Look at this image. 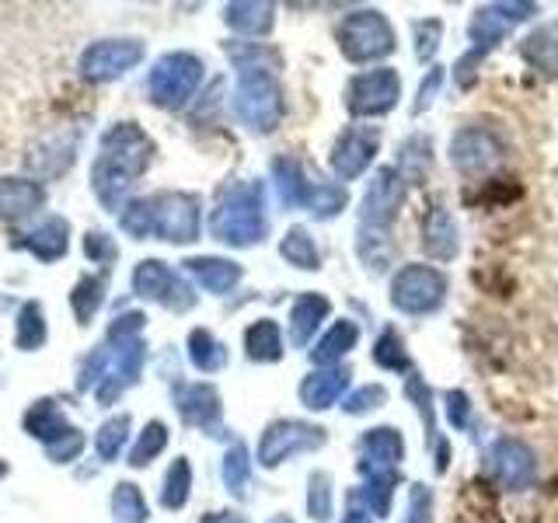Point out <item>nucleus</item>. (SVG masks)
Masks as SVG:
<instances>
[{
    "label": "nucleus",
    "mask_w": 558,
    "mask_h": 523,
    "mask_svg": "<svg viewBox=\"0 0 558 523\" xmlns=\"http://www.w3.org/2000/svg\"><path fill=\"white\" fill-rule=\"evenodd\" d=\"M307 209L314 217H336L339 209H345V188H339V185H331V182H325V185H314L311 188V199H307Z\"/></svg>",
    "instance_id": "nucleus-44"
},
{
    "label": "nucleus",
    "mask_w": 558,
    "mask_h": 523,
    "mask_svg": "<svg viewBox=\"0 0 558 523\" xmlns=\"http://www.w3.org/2000/svg\"><path fill=\"white\" fill-rule=\"evenodd\" d=\"M105 301V279L101 276H84L81 283L70 293V304H74L77 321H92V314L101 307Z\"/></svg>",
    "instance_id": "nucleus-38"
},
{
    "label": "nucleus",
    "mask_w": 558,
    "mask_h": 523,
    "mask_svg": "<svg viewBox=\"0 0 558 523\" xmlns=\"http://www.w3.org/2000/svg\"><path fill=\"white\" fill-rule=\"evenodd\" d=\"M488 478H493L506 492H520V488H531L537 478V458L527 443L520 440H499L488 450Z\"/></svg>",
    "instance_id": "nucleus-11"
},
{
    "label": "nucleus",
    "mask_w": 558,
    "mask_h": 523,
    "mask_svg": "<svg viewBox=\"0 0 558 523\" xmlns=\"http://www.w3.org/2000/svg\"><path fill=\"white\" fill-rule=\"evenodd\" d=\"M189 488H192V467L185 458H179L168 467V478H165V492H161L165 510H182L189 502Z\"/></svg>",
    "instance_id": "nucleus-36"
},
{
    "label": "nucleus",
    "mask_w": 558,
    "mask_h": 523,
    "mask_svg": "<svg viewBox=\"0 0 558 523\" xmlns=\"http://www.w3.org/2000/svg\"><path fill=\"white\" fill-rule=\"evenodd\" d=\"M43 185L28 179H0V220L17 223L43 206Z\"/></svg>",
    "instance_id": "nucleus-20"
},
{
    "label": "nucleus",
    "mask_w": 558,
    "mask_h": 523,
    "mask_svg": "<svg viewBox=\"0 0 558 523\" xmlns=\"http://www.w3.org/2000/svg\"><path fill=\"white\" fill-rule=\"evenodd\" d=\"M179 412L185 423L209 429L220 418V394L209 384H189V388L179 391Z\"/></svg>",
    "instance_id": "nucleus-23"
},
{
    "label": "nucleus",
    "mask_w": 558,
    "mask_h": 523,
    "mask_svg": "<svg viewBox=\"0 0 558 523\" xmlns=\"http://www.w3.org/2000/svg\"><path fill=\"white\" fill-rule=\"evenodd\" d=\"M423 248L436 262H450L461 252V231L458 220L450 217V209L429 206V214L423 217Z\"/></svg>",
    "instance_id": "nucleus-16"
},
{
    "label": "nucleus",
    "mask_w": 558,
    "mask_h": 523,
    "mask_svg": "<svg viewBox=\"0 0 558 523\" xmlns=\"http://www.w3.org/2000/svg\"><path fill=\"white\" fill-rule=\"evenodd\" d=\"M360 475L366 478L360 499L371 506L374 513H388L391 510V492L398 485V471H388V467H360Z\"/></svg>",
    "instance_id": "nucleus-29"
},
{
    "label": "nucleus",
    "mask_w": 558,
    "mask_h": 523,
    "mask_svg": "<svg viewBox=\"0 0 558 523\" xmlns=\"http://www.w3.org/2000/svg\"><path fill=\"white\" fill-rule=\"evenodd\" d=\"M28 252L43 262L60 258L66 252V220L49 217L43 227H35V231L28 234Z\"/></svg>",
    "instance_id": "nucleus-30"
},
{
    "label": "nucleus",
    "mask_w": 558,
    "mask_h": 523,
    "mask_svg": "<svg viewBox=\"0 0 558 523\" xmlns=\"http://www.w3.org/2000/svg\"><path fill=\"white\" fill-rule=\"evenodd\" d=\"M84 252L92 255L95 262H112V255H116V244L105 238L101 231H92L84 238Z\"/></svg>",
    "instance_id": "nucleus-50"
},
{
    "label": "nucleus",
    "mask_w": 558,
    "mask_h": 523,
    "mask_svg": "<svg viewBox=\"0 0 558 523\" xmlns=\"http://www.w3.org/2000/svg\"><path fill=\"white\" fill-rule=\"evenodd\" d=\"M349 377H353V374H349L345 366H322V370H314V374L304 377L301 401L311 412H325L342 398V391L349 388Z\"/></svg>",
    "instance_id": "nucleus-18"
},
{
    "label": "nucleus",
    "mask_w": 558,
    "mask_h": 523,
    "mask_svg": "<svg viewBox=\"0 0 558 523\" xmlns=\"http://www.w3.org/2000/svg\"><path fill=\"white\" fill-rule=\"evenodd\" d=\"M269 523H293V520H290V516H272Z\"/></svg>",
    "instance_id": "nucleus-54"
},
{
    "label": "nucleus",
    "mask_w": 558,
    "mask_h": 523,
    "mask_svg": "<svg viewBox=\"0 0 558 523\" xmlns=\"http://www.w3.org/2000/svg\"><path fill=\"white\" fill-rule=\"evenodd\" d=\"M374 363L384 366V370L409 374V353H405V345H401L395 328H384V336L377 339V345H374Z\"/></svg>",
    "instance_id": "nucleus-39"
},
{
    "label": "nucleus",
    "mask_w": 558,
    "mask_h": 523,
    "mask_svg": "<svg viewBox=\"0 0 558 523\" xmlns=\"http://www.w3.org/2000/svg\"><path fill=\"white\" fill-rule=\"evenodd\" d=\"M4 471H8V467H4V464H0V475H4Z\"/></svg>",
    "instance_id": "nucleus-55"
},
{
    "label": "nucleus",
    "mask_w": 558,
    "mask_h": 523,
    "mask_svg": "<svg viewBox=\"0 0 558 523\" xmlns=\"http://www.w3.org/2000/svg\"><path fill=\"white\" fill-rule=\"evenodd\" d=\"M307 513H311V520H318V523H325L331 516V478L325 475V471H314V475H311Z\"/></svg>",
    "instance_id": "nucleus-45"
},
{
    "label": "nucleus",
    "mask_w": 558,
    "mask_h": 523,
    "mask_svg": "<svg viewBox=\"0 0 558 523\" xmlns=\"http://www.w3.org/2000/svg\"><path fill=\"white\" fill-rule=\"evenodd\" d=\"M150 217H154V234L161 241L189 244L199 238V199L189 192H161L150 199Z\"/></svg>",
    "instance_id": "nucleus-8"
},
{
    "label": "nucleus",
    "mask_w": 558,
    "mask_h": 523,
    "mask_svg": "<svg viewBox=\"0 0 558 523\" xmlns=\"http://www.w3.org/2000/svg\"><path fill=\"white\" fill-rule=\"evenodd\" d=\"M185 266L209 293L234 290L241 279V266H234V262H227V258H189Z\"/></svg>",
    "instance_id": "nucleus-25"
},
{
    "label": "nucleus",
    "mask_w": 558,
    "mask_h": 523,
    "mask_svg": "<svg viewBox=\"0 0 558 523\" xmlns=\"http://www.w3.org/2000/svg\"><path fill=\"white\" fill-rule=\"evenodd\" d=\"M189 356H192V363H196L203 374H214V370H220V366L227 363V349L214 336H209L206 328H196L189 336Z\"/></svg>",
    "instance_id": "nucleus-34"
},
{
    "label": "nucleus",
    "mask_w": 558,
    "mask_h": 523,
    "mask_svg": "<svg viewBox=\"0 0 558 523\" xmlns=\"http://www.w3.org/2000/svg\"><path fill=\"white\" fill-rule=\"evenodd\" d=\"M401 98V81L391 66H377L356 74L345 87V109L356 119H377L388 115Z\"/></svg>",
    "instance_id": "nucleus-7"
},
{
    "label": "nucleus",
    "mask_w": 558,
    "mask_h": 523,
    "mask_svg": "<svg viewBox=\"0 0 558 523\" xmlns=\"http://www.w3.org/2000/svg\"><path fill=\"white\" fill-rule=\"evenodd\" d=\"M279 255H283V258L290 262V266L307 269V272H314V269L322 266L318 244H314V238L304 231V227H290L287 238H283V244H279Z\"/></svg>",
    "instance_id": "nucleus-31"
},
{
    "label": "nucleus",
    "mask_w": 558,
    "mask_h": 523,
    "mask_svg": "<svg viewBox=\"0 0 558 523\" xmlns=\"http://www.w3.org/2000/svg\"><path fill=\"white\" fill-rule=\"evenodd\" d=\"M248 475H252V464H248V450L241 443H234L227 450V461H223V482L231 488L234 496H244V488H248Z\"/></svg>",
    "instance_id": "nucleus-42"
},
{
    "label": "nucleus",
    "mask_w": 558,
    "mask_h": 523,
    "mask_svg": "<svg viewBox=\"0 0 558 523\" xmlns=\"http://www.w3.org/2000/svg\"><path fill=\"white\" fill-rule=\"evenodd\" d=\"M328 311H331V304H328V296H322V293H301V296H296L293 307H290V339H293V345H307L314 331H318L322 321L328 318Z\"/></svg>",
    "instance_id": "nucleus-21"
},
{
    "label": "nucleus",
    "mask_w": 558,
    "mask_h": 523,
    "mask_svg": "<svg viewBox=\"0 0 558 523\" xmlns=\"http://www.w3.org/2000/svg\"><path fill=\"white\" fill-rule=\"evenodd\" d=\"M223 17L241 35H266L272 28V4H231Z\"/></svg>",
    "instance_id": "nucleus-32"
},
{
    "label": "nucleus",
    "mask_w": 558,
    "mask_h": 523,
    "mask_svg": "<svg viewBox=\"0 0 558 523\" xmlns=\"http://www.w3.org/2000/svg\"><path fill=\"white\" fill-rule=\"evenodd\" d=\"M199 523H244V516H241V513H231V510H227V513H206Z\"/></svg>",
    "instance_id": "nucleus-52"
},
{
    "label": "nucleus",
    "mask_w": 558,
    "mask_h": 523,
    "mask_svg": "<svg viewBox=\"0 0 558 523\" xmlns=\"http://www.w3.org/2000/svg\"><path fill=\"white\" fill-rule=\"evenodd\" d=\"M25 429L32 433V436H39V440H46V447L52 443V440H60V436H66L70 433V426L63 423V415L52 409V401H39L35 409H28V415H25Z\"/></svg>",
    "instance_id": "nucleus-33"
},
{
    "label": "nucleus",
    "mask_w": 558,
    "mask_h": 523,
    "mask_svg": "<svg viewBox=\"0 0 558 523\" xmlns=\"http://www.w3.org/2000/svg\"><path fill=\"white\" fill-rule=\"evenodd\" d=\"M405 196H409L405 179H401L395 168H380L371 188H366L363 206H360V220L366 231H388V227L398 220V209L405 203Z\"/></svg>",
    "instance_id": "nucleus-10"
},
{
    "label": "nucleus",
    "mask_w": 558,
    "mask_h": 523,
    "mask_svg": "<svg viewBox=\"0 0 558 523\" xmlns=\"http://www.w3.org/2000/svg\"><path fill=\"white\" fill-rule=\"evenodd\" d=\"M199 81H203L199 57H192V52H168V57H161L150 70L147 87H150V98L161 105V109H182V105L196 95Z\"/></svg>",
    "instance_id": "nucleus-5"
},
{
    "label": "nucleus",
    "mask_w": 558,
    "mask_h": 523,
    "mask_svg": "<svg viewBox=\"0 0 558 523\" xmlns=\"http://www.w3.org/2000/svg\"><path fill=\"white\" fill-rule=\"evenodd\" d=\"M342 523H374L371 516H366L363 510H360V506H353V502H349V513H345V520Z\"/></svg>",
    "instance_id": "nucleus-53"
},
{
    "label": "nucleus",
    "mask_w": 558,
    "mask_h": 523,
    "mask_svg": "<svg viewBox=\"0 0 558 523\" xmlns=\"http://www.w3.org/2000/svg\"><path fill=\"white\" fill-rule=\"evenodd\" d=\"M244 349H248V356L258 363H276L283 356V331H279L276 321H255L244 331Z\"/></svg>",
    "instance_id": "nucleus-28"
},
{
    "label": "nucleus",
    "mask_w": 558,
    "mask_h": 523,
    "mask_svg": "<svg viewBox=\"0 0 558 523\" xmlns=\"http://www.w3.org/2000/svg\"><path fill=\"white\" fill-rule=\"evenodd\" d=\"M165 443H168V429H165V423H150L147 429H144V436L136 440V447H133V453H130V464L133 467H144V464H150L157 453L165 450Z\"/></svg>",
    "instance_id": "nucleus-43"
},
{
    "label": "nucleus",
    "mask_w": 558,
    "mask_h": 523,
    "mask_svg": "<svg viewBox=\"0 0 558 523\" xmlns=\"http://www.w3.org/2000/svg\"><path fill=\"white\" fill-rule=\"evenodd\" d=\"M356 342H360V325H353V321H336L322 336L318 349H314L311 356H314V363H318V366H331V363H339L345 353H353Z\"/></svg>",
    "instance_id": "nucleus-26"
},
{
    "label": "nucleus",
    "mask_w": 558,
    "mask_h": 523,
    "mask_svg": "<svg viewBox=\"0 0 558 523\" xmlns=\"http://www.w3.org/2000/svg\"><path fill=\"white\" fill-rule=\"evenodd\" d=\"M356 248H360V258H363L374 272L388 269V266H391V258H395V244L388 241V234H384V231H366V227H363Z\"/></svg>",
    "instance_id": "nucleus-35"
},
{
    "label": "nucleus",
    "mask_w": 558,
    "mask_h": 523,
    "mask_svg": "<svg viewBox=\"0 0 558 523\" xmlns=\"http://www.w3.org/2000/svg\"><path fill=\"white\" fill-rule=\"evenodd\" d=\"M272 174H276V188H279V199L287 206H307L311 199V182L304 179V168L293 161V157H276L272 165Z\"/></svg>",
    "instance_id": "nucleus-27"
},
{
    "label": "nucleus",
    "mask_w": 558,
    "mask_h": 523,
    "mask_svg": "<svg viewBox=\"0 0 558 523\" xmlns=\"http://www.w3.org/2000/svg\"><path fill=\"white\" fill-rule=\"evenodd\" d=\"M444 296H447V276L433 266H401L391 279V304L401 314H412V318L433 314L444 304Z\"/></svg>",
    "instance_id": "nucleus-6"
},
{
    "label": "nucleus",
    "mask_w": 558,
    "mask_h": 523,
    "mask_svg": "<svg viewBox=\"0 0 558 523\" xmlns=\"http://www.w3.org/2000/svg\"><path fill=\"white\" fill-rule=\"evenodd\" d=\"M513 28V22L506 17L502 11H499V4H485V8H478L475 11V17H471V25H468V35H471V52H478V57H488L496 46H499V39L506 32Z\"/></svg>",
    "instance_id": "nucleus-22"
},
{
    "label": "nucleus",
    "mask_w": 558,
    "mask_h": 523,
    "mask_svg": "<svg viewBox=\"0 0 558 523\" xmlns=\"http://www.w3.org/2000/svg\"><path fill=\"white\" fill-rule=\"evenodd\" d=\"M150 150H154L150 136L140 130L136 122H116V126L105 133L101 154L95 157V168H92L95 196L109 209H116L122 192L147 171Z\"/></svg>",
    "instance_id": "nucleus-1"
},
{
    "label": "nucleus",
    "mask_w": 558,
    "mask_h": 523,
    "mask_svg": "<svg viewBox=\"0 0 558 523\" xmlns=\"http://www.w3.org/2000/svg\"><path fill=\"white\" fill-rule=\"evenodd\" d=\"M377 147H380V130L377 126H349L336 139V147H331V171H336L339 179H345V182L360 179V174L374 165Z\"/></svg>",
    "instance_id": "nucleus-14"
},
{
    "label": "nucleus",
    "mask_w": 558,
    "mask_h": 523,
    "mask_svg": "<svg viewBox=\"0 0 558 523\" xmlns=\"http://www.w3.org/2000/svg\"><path fill=\"white\" fill-rule=\"evenodd\" d=\"M440 84H444V70L436 66V70H429V77L423 81V87H418V101H415V112H423L426 105L433 101V95L440 92Z\"/></svg>",
    "instance_id": "nucleus-51"
},
{
    "label": "nucleus",
    "mask_w": 558,
    "mask_h": 523,
    "mask_svg": "<svg viewBox=\"0 0 558 523\" xmlns=\"http://www.w3.org/2000/svg\"><path fill=\"white\" fill-rule=\"evenodd\" d=\"M401 458H405V440L395 426H377L366 429L360 440V467H388L398 471Z\"/></svg>",
    "instance_id": "nucleus-17"
},
{
    "label": "nucleus",
    "mask_w": 558,
    "mask_h": 523,
    "mask_svg": "<svg viewBox=\"0 0 558 523\" xmlns=\"http://www.w3.org/2000/svg\"><path fill=\"white\" fill-rule=\"evenodd\" d=\"M325 443V429L311 426V423H293V418H279L272 423L258 440V464L262 467H279L290 461L293 453H307L318 450Z\"/></svg>",
    "instance_id": "nucleus-9"
},
{
    "label": "nucleus",
    "mask_w": 558,
    "mask_h": 523,
    "mask_svg": "<svg viewBox=\"0 0 558 523\" xmlns=\"http://www.w3.org/2000/svg\"><path fill=\"white\" fill-rule=\"evenodd\" d=\"M520 60L531 70H537L541 77L558 81V17L548 25L534 28L527 39L520 42Z\"/></svg>",
    "instance_id": "nucleus-19"
},
{
    "label": "nucleus",
    "mask_w": 558,
    "mask_h": 523,
    "mask_svg": "<svg viewBox=\"0 0 558 523\" xmlns=\"http://www.w3.org/2000/svg\"><path fill=\"white\" fill-rule=\"evenodd\" d=\"M266 209H262V188L255 182H238L220 196V206L214 209L209 231L217 241L248 248L266 238Z\"/></svg>",
    "instance_id": "nucleus-2"
},
{
    "label": "nucleus",
    "mask_w": 558,
    "mask_h": 523,
    "mask_svg": "<svg viewBox=\"0 0 558 523\" xmlns=\"http://www.w3.org/2000/svg\"><path fill=\"white\" fill-rule=\"evenodd\" d=\"M447 415L453 429H468L471 426V401L464 391H447Z\"/></svg>",
    "instance_id": "nucleus-49"
},
{
    "label": "nucleus",
    "mask_w": 558,
    "mask_h": 523,
    "mask_svg": "<svg viewBox=\"0 0 558 523\" xmlns=\"http://www.w3.org/2000/svg\"><path fill=\"white\" fill-rule=\"evenodd\" d=\"M339 49L349 63H377L395 52V28L380 11H353L339 25Z\"/></svg>",
    "instance_id": "nucleus-4"
},
{
    "label": "nucleus",
    "mask_w": 558,
    "mask_h": 523,
    "mask_svg": "<svg viewBox=\"0 0 558 523\" xmlns=\"http://www.w3.org/2000/svg\"><path fill=\"white\" fill-rule=\"evenodd\" d=\"M112 510H116V516H119L122 523H144V520L150 516L144 492H140V488H136V485H130V482L116 485Z\"/></svg>",
    "instance_id": "nucleus-37"
},
{
    "label": "nucleus",
    "mask_w": 558,
    "mask_h": 523,
    "mask_svg": "<svg viewBox=\"0 0 558 523\" xmlns=\"http://www.w3.org/2000/svg\"><path fill=\"white\" fill-rule=\"evenodd\" d=\"M234 109L244 126L255 133H272L279 126V119L287 112L283 92H279V81L262 63H241Z\"/></svg>",
    "instance_id": "nucleus-3"
},
{
    "label": "nucleus",
    "mask_w": 558,
    "mask_h": 523,
    "mask_svg": "<svg viewBox=\"0 0 558 523\" xmlns=\"http://www.w3.org/2000/svg\"><path fill=\"white\" fill-rule=\"evenodd\" d=\"M433 492L426 485H412L409 488V506H405V523H433Z\"/></svg>",
    "instance_id": "nucleus-46"
},
{
    "label": "nucleus",
    "mask_w": 558,
    "mask_h": 523,
    "mask_svg": "<svg viewBox=\"0 0 558 523\" xmlns=\"http://www.w3.org/2000/svg\"><path fill=\"white\" fill-rule=\"evenodd\" d=\"M412 32H415V57L418 60H429L433 52H436V46H440L444 25L436 22V17H426V22H415Z\"/></svg>",
    "instance_id": "nucleus-47"
},
{
    "label": "nucleus",
    "mask_w": 558,
    "mask_h": 523,
    "mask_svg": "<svg viewBox=\"0 0 558 523\" xmlns=\"http://www.w3.org/2000/svg\"><path fill=\"white\" fill-rule=\"evenodd\" d=\"M388 401V391L380 388V384H366V388L353 391L345 398V412L349 415H366V412H374L377 405H384Z\"/></svg>",
    "instance_id": "nucleus-48"
},
{
    "label": "nucleus",
    "mask_w": 558,
    "mask_h": 523,
    "mask_svg": "<svg viewBox=\"0 0 558 523\" xmlns=\"http://www.w3.org/2000/svg\"><path fill=\"white\" fill-rule=\"evenodd\" d=\"M140 60H144V46L136 39H105V42H95L92 49H84L81 70H84V77H92V81H112L126 74V70H133Z\"/></svg>",
    "instance_id": "nucleus-15"
},
{
    "label": "nucleus",
    "mask_w": 558,
    "mask_h": 523,
    "mask_svg": "<svg viewBox=\"0 0 558 523\" xmlns=\"http://www.w3.org/2000/svg\"><path fill=\"white\" fill-rule=\"evenodd\" d=\"M433 168V147H429V136L415 133L409 136L405 144H401V154H398V174L405 179V185H423L426 174Z\"/></svg>",
    "instance_id": "nucleus-24"
},
{
    "label": "nucleus",
    "mask_w": 558,
    "mask_h": 523,
    "mask_svg": "<svg viewBox=\"0 0 558 523\" xmlns=\"http://www.w3.org/2000/svg\"><path fill=\"white\" fill-rule=\"evenodd\" d=\"M133 290L140 296H147V301L171 307V311H189L192 304H196V293H192L182 279L157 258L140 262L136 272H133Z\"/></svg>",
    "instance_id": "nucleus-13"
},
{
    "label": "nucleus",
    "mask_w": 558,
    "mask_h": 523,
    "mask_svg": "<svg viewBox=\"0 0 558 523\" xmlns=\"http://www.w3.org/2000/svg\"><path fill=\"white\" fill-rule=\"evenodd\" d=\"M46 342V321H43V307L39 304H25L22 318H17V349H39Z\"/></svg>",
    "instance_id": "nucleus-40"
},
{
    "label": "nucleus",
    "mask_w": 558,
    "mask_h": 523,
    "mask_svg": "<svg viewBox=\"0 0 558 523\" xmlns=\"http://www.w3.org/2000/svg\"><path fill=\"white\" fill-rule=\"evenodd\" d=\"M126 429H130V415L109 418V423H105V426L98 429V436H95V450H98V458H105V461L119 458L122 443H126Z\"/></svg>",
    "instance_id": "nucleus-41"
},
{
    "label": "nucleus",
    "mask_w": 558,
    "mask_h": 523,
    "mask_svg": "<svg viewBox=\"0 0 558 523\" xmlns=\"http://www.w3.org/2000/svg\"><path fill=\"white\" fill-rule=\"evenodd\" d=\"M502 157V144L499 136L493 130H458L450 139V165L458 168L461 174H468V179H482V174H488Z\"/></svg>",
    "instance_id": "nucleus-12"
}]
</instances>
